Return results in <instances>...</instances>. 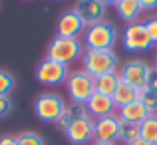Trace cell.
Here are the masks:
<instances>
[{"label": "cell", "mask_w": 157, "mask_h": 145, "mask_svg": "<svg viewBox=\"0 0 157 145\" xmlns=\"http://www.w3.org/2000/svg\"><path fill=\"white\" fill-rule=\"evenodd\" d=\"M139 129H141V139L149 141L151 145H157V113H151L139 125Z\"/></svg>", "instance_id": "cell-20"}, {"label": "cell", "mask_w": 157, "mask_h": 145, "mask_svg": "<svg viewBox=\"0 0 157 145\" xmlns=\"http://www.w3.org/2000/svg\"><path fill=\"white\" fill-rule=\"evenodd\" d=\"M66 88H68V96L76 105H86L92 93L96 92V78H92L88 72L78 70L72 72L66 80Z\"/></svg>", "instance_id": "cell-3"}, {"label": "cell", "mask_w": 157, "mask_h": 145, "mask_svg": "<svg viewBox=\"0 0 157 145\" xmlns=\"http://www.w3.org/2000/svg\"><path fill=\"white\" fill-rule=\"evenodd\" d=\"M92 145H115V143H111V141H98V139H94Z\"/></svg>", "instance_id": "cell-30"}, {"label": "cell", "mask_w": 157, "mask_h": 145, "mask_svg": "<svg viewBox=\"0 0 157 145\" xmlns=\"http://www.w3.org/2000/svg\"><path fill=\"white\" fill-rule=\"evenodd\" d=\"M86 28H88L86 22L82 20V16L78 14L74 8L62 12L60 18H58V24H56L58 36H62V38H78Z\"/></svg>", "instance_id": "cell-10"}, {"label": "cell", "mask_w": 157, "mask_h": 145, "mask_svg": "<svg viewBox=\"0 0 157 145\" xmlns=\"http://www.w3.org/2000/svg\"><path fill=\"white\" fill-rule=\"evenodd\" d=\"M74 10L82 16V20L86 22V26H92L104 20L105 16V4L101 0H78Z\"/></svg>", "instance_id": "cell-11"}, {"label": "cell", "mask_w": 157, "mask_h": 145, "mask_svg": "<svg viewBox=\"0 0 157 145\" xmlns=\"http://www.w3.org/2000/svg\"><path fill=\"white\" fill-rule=\"evenodd\" d=\"M101 2H104L105 6H107V4H113V6H115V4H117V0H101Z\"/></svg>", "instance_id": "cell-31"}, {"label": "cell", "mask_w": 157, "mask_h": 145, "mask_svg": "<svg viewBox=\"0 0 157 145\" xmlns=\"http://www.w3.org/2000/svg\"><path fill=\"white\" fill-rule=\"evenodd\" d=\"M145 24V28H147V34H149V38H151V44H157V16H153V18H149L147 22H143Z\"/></svg>", "instance_id": "cell-24"}, {"label": "cell", "mask_w": 157, "mask_h": 145, "mask_svg": "<svg viewBox=\"0 0 157 145\" xmlns=\"http://www.w3.org/2000/svg\"><path fill=\"white\" fill-rule=\"evenodd\" d=\"M68 76H70L68 66L60 64L56 60H50V58H44L40 66L36 68V80L44 86H60L68 80Z\"/></svg>", "instance_id": "cell-7"}, {"label": "cell", "mask_w": 157, "mask_h": 145, "mask_svg": "<svg viewBox=\"0 0 157 145\" xmlns=\"http://www.w3.org/2000/svg\"><path fill=\"white\" fill-rule=\"evenodd\" d=\"M117 84H119V74H117V72L104 74V76L96 78V92L105 93V96H113Z\"/></svg>", "instance_id": "cell-17"}, {"label": "cell", "mask_w": 157, "mask_h": 145, "mask_svg": "<svg viewBox=\"0 0 157 145\" xmlns=\"http://www.w3.org/2000/svg\"><path fill=\"white\" fill-rule=\"evenodd\" d=\"M18 145H46L42 139V135H38L36 131H22L20 135H16Z\"/></svg>", "instance_id": "cell-22"}, {"label": "cell", "mask_w": 157, "mask_h": 145, "mask_svg": "<svg viewBox=\"0 0 157 145\" xmlns=\"http://www.w3.org/2000/svg\"><path fill=\"white\" fill-rule=\"evenodd\" d=\"M117 42V30L111 22L101 20L86 28V46L92 50H113Z\"/></svg>", "instance_id": "cell-4"}, {"label": "cell", "mask_w": 157, "mask_h": 145, "mask_svg": "<svg viewBox=\"0 0 157 145\" xmlns=\"http://www.w3.org/2000/svg\"><path fill=\"white\" fill-rule=\"evenodd\" d=\"M64 109H66V101L58 93H42L34 101V113L38 115V119H42L46 123H56L62 117Z\"/></svg>", "instance_id": "cell-5"}, {"label": "cell", "mask_w": 157, "mask_h": 145, "mask_svg": "<svg viewBox=\"0 0 157 145\" xmlns=\"http://www.w3.org/2000/svg\"><path fill=\"white\" fill-rule=\"evenodd\" d=\"M155 72H157V54H155Z\"/></svg>", "instance_id": "cell-32"}, {"label": "cell", "mask_w": 157, "mask_h": 145, "mask_svg": "<svg viewBox=\"0 0 157 145\" xmlns=\"http://www.w3.org/2000/svg\"><path fill=\"white\" fill-rule=\"evenodd\" d=\"M119 115L111 113L105 117H98L96 121V139L98 141H117V133H119Z\"/></svg>", "instance_id": "cell-12"}, {"label": "cell", "mask_w": 157, "mask_h": 145, "mask_svg": "<svg viewBox=\"0 0 157 145\" xmlns=\"http://www.w3.org/2000/svg\"><path fill=\"white\" fill-rule=\"evenodd\" d=\"M129 145H151L149 141H145V139H141V137H139V139H135V141L133 143H129Z\"/></svg>", "instance_id": "cell-29"}, {"label": "cell", "mask_w": 157, "mask_h": 145, "mask_svg": "<svg viewBox=\"0 0 157 145\" xmlns=\"http://www.w3.org/2000/svg\"><path fill=\"white\" fill-rule=\"evenodd\" d=\"M113 103H115V107H125L127 103H131V101H135V88L131 84H127V82H123L121 78H119V84H117V88H115V92H113Z\"/></svg>", "instance_id": "cell-16"}, {"label": "cell", "mask_w": 157, "mask_h": 145, "mask_svg": "<svg viewBox=\"0 0 157 145\" xmlns=\"http://www.w3.org/2000/svg\"><path fill=\"white\" fill-rule=\"evenodd\" d=\"M123 46L129 52H147L153 44L143 22H131L123 32Z\"/></svg>", "instance_id": "cell-9"}, {"label": "cell", "mask_w": 157, "mask_h": 145, "mask_svg": "<svg viewBox=\"0 0 157 145\" xmlns=\"http://www.w3.org/2000/svg\"><path fill=\"white\" fill-rule=\"evenodd\" d=\"M139 4H141L143 10H153V8H157V0H139Z\"/></svg>", "instance_id": "cell-27"}, {"label": "cell", "mask_w": 157, "mask_h": 145, "mask_svg": "<svg viewBox=\"0 0 157 145\" xmlns=\"http://www.w3.org/2000/svg\"><path fill=\"white\" fill-rule=\"evenodd\" d=\"M141 137V129H139V123H131V121H123L119 123V133H117V141L129 145L135 139Z\"/></svg>", "instance_id": "cell-18"}, {"label": "cell", "mask_w": 157, "mask_h": 145, "mask_svg": "<svg viewBox=\"0 0 157 145\" xmlns=\"http://www.w3.org/2000/svg\"><path fill=\"white\" fill-rule=\"evenodd\" d=\"M84 72H88L92 78H100L104 74L115 72L117 68V56L113 50H84Z\"/></svg>", "instance_id": "cell-1"}, {"label": "cell", "mask_w": 157, "mask_h": 145, "mask_svg": "<svg viewBox=\"0 0 157 145\" xmlns=\"http://www.w3.org/2000/svg\"><path fill=\"white\" fill-rule=\"evenodd\" d=\"M64 133H66V137H68L70 143L86 145V143L92 141V139H96V121L92 119V115L84 113V115H80L76 121L70 123L64 129Z\"/></svg>", "instance_id": "cell-6"}, {"label": "cell", "mask_w": 157, "mask_h": 145, "mask_svg": "<svg viewBox=\"0 0 157 145\" xmlns=\"http://www.w3.org/2000/svg\"><path fill=\"white\" fill-rule=\"evenodd\" d=\"M84 113H88L86 111V107H82V105H76V103H72V105H66V109H64V113H62V117L56 121V125L60 127L62 131L66 129V127L70 125L72 121H76L80 115H84Z\"/></svg>", "instance_id": "cell-19"}, {"label": "cell", "mask_w": 157, "mask_h": 145, "mask_svg": "<svg viewBox=\"0 0 157 145\" xmlns=\"http://www.w3.org/2000/svg\"><path fill=\"white\" fill-rule=\"evenodd\" d=\"M147 90H149L151 93H155V96H157V72H153V76H151L149 84H147Z\"/></svg>", "instance_id": "cell-26"}, {"label": "cell", "mask_w": 157, "mask_h": 145, "mask_svg": "<svg viewBox=\"0 0 157 145\" xmlns=\"http://www.w3.org/2000/svg\"><path fill=\"white\" fill-rule=\"evenodd\" d=\"M84 56V44L78 38H62L56 36L50 44H48V56L50 60H56L60 64H72L78 58Z\"/></svg>", "instance_id": "cell-2"}, {"label": "cell", "mask_w": 157, "mask_h": 145, "mask_svg": "<svg viewBox=\"0 0 157 145\" xmlns=\"http://www.w3.org/2000/svg\"><path fill=\"white\" fill-rule=\"evenodd\" d=\"M14 109V101L10 96H0V117H6Z\"/></svg>", "instance_id": "cell-23"}, {"label": "cell", "mask_w": 157, "mask_h": 145, "mask_svg": "<svg viewBox=\"0 0 157 145\" xmlns=\"http://www.w3.org/2000/svg\"><path fill=\"white\" fill-rule=\"evenodd\" d=\"M149 115L151 113L147 111V107L143 105V101H139V99L127 103L125 107L119 109V119H123V121H131V123H139V125H141Z\"/></svg>", "instance_id": "cell-14"}, {"label": "cell", "mask_w": 157, "mask_h": 145, "mask_svg": "<svg viewBox=\"0 0 157 145\" xmlns=\"http://www.w3.org/2000/svg\"><path fill=\"white\" fill-rule=\"evenodd\" d=\"M86 111L88 115L92 113L94 117H105V115H111L115 109V103H113V97L111 96H105V93H100V92H94L92 97L86 101Z\"/></svg>", "instance_id": "cell-13"}, {"label": "cell", "mask_w": 157, "mask_h": 145, "mask_svg": "<svg viewBox=\"0 0 157 145\" xmlns=\"http://www.w3.org/2000/svg\"><path fill=\"white\" fill-rule=\"evenodd\" d=\"M115 10H117L119 18L131 24V22H135V18H139L143 8H141V4H139V0H117Z\"/></svg>", "instance_id": "cell-15"}, {"label": "cell", "mask_w": 157, "mask_h": 145, "mask_svg": "<svg viewBox=\"0 0 157 145\" xmlns=\"http://www.w3.org/2000/svg\"><path fill=\"white\" fill-rule=\"evenodd\" d=\"M14 86H16L14 76L6 70H0V96H10Z\"/></svg>", "instance_id": "cell-21"}, {"label": "cell", "mask_w": 157, "mask_h": 145, "mask_svg": "<svg viewBox=\"0 0 157 145\" xmlns=\"http://www.w3.org/2000/svg\"><path fill=\"white\" fill-rule=\"evenodd\" d=\"M141 101H143V105L147 107V111H149V113H155V111H157V96H155V93L147 92V96L143 97Z\"/></svg>", "instance_id": "cell-25"}, {"label": "cell", "mask_w": 157, "mask_h": 145, "mask_svg": "<svg viewBox=\"0 0 157 145\" xmlns=\"http://www.w3.org/2000/svg\"><path fill=\"white\" fill-rule=\"evenodd\" d=\"M153 72H155V70L151 68L147 62L131 60V62H127V64L123 66L119 78H121L123 82H127V84H131L133 88H145V86L149 84Z\"/></svg>", "instance_id": "cell-8"}, {"label": "cell", "mask_w": 157, "mask_h": 145, "mask_svg": "<svg viewBox=\"0 0 157 145\" xmlns=\"http://www.w3.org/2000/svg\"><path fill=\"white\" fill-rule=\"evenodd\" d=\"M0 145H18V141H16V137H12V135H2V137H0Z\"/></svg>", "instance_id": "cell-28"}]
</instances>
